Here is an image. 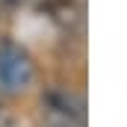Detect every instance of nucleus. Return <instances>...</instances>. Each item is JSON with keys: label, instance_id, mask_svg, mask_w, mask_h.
Returning a JSON list of instances; mask_svg holds the SVG:
<instances>
[{"label": "nucleus", "instance_id": "7ed1b4c3", "mask_svg": "<svg viewBox=\"0 0 127 127\" xmlns=\"http://www.w3.org/2000/svg\"><path fill=\"white\" fill-rule=\"evenodd\" d=\"M12 3H15V0H0V12H3V9H9Z\"/></svg>", "mask_w": 127, "mask_h": 127}, {"label": "nucleus", "instance_id": "f03ea898", "mask_svg": "<svg viewBox=\"0 0 127 127\" xmlns=\"http://www.w3.org/2000/svg\"><path fill=\"white\" fill-rule=\"evenodd\" d=\"M32 59L30 53L12 41L0 44V92H24L32 83Z\"/></svg>", "mask_w": 127, "mask_h": 127}, {"label": "nucleus", "instance_id": "f257e3e1", "mask_svg": "<svg viewBox=\"0 0 127 127\" xmlns=\"http://www.w3.org/2000/svg\"><path fill=\"white\" fill-rule=\"evenodd\" d=\"M41 124L44 127H86L80 97L65 89H47L41 95Z\"/></svg>", "mask_w": 127, "mask_h": 127}]
</instances>
